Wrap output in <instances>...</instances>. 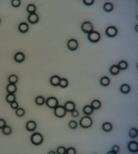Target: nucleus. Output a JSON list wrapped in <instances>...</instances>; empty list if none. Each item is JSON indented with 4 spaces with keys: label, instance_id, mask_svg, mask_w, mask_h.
<instances>
[{
    "label": "nucleus",
    "instance_id": "f257e3e1",
    "mask_svg": "<svg viewBox=\"0 0 138 154\" xmlns=\"http://www.w3.org/2000/svg\"><path fill=\"white\" fill-rule=\"evenodd\" d=\"M31 141L32 144L36 146L41 144L44 141V137L41 133L36 132L34 133L31 137Z\"/></svg>",
    "mask_w": 138,
    "mask_h": 154
},
{
    "label": "nucleus",
    "instance_id": "f03ea898",
    "mask_svg": "<svg viewBox=\"0 0 138 154\" xmlns=\"http://www.w3.org/2000/svg\"><path fill=\"white\" fill-rule=\"evenodd\" d=\"M93 124V121H92V118H90L89 116H86L82 117V119L80 120L79 122V124L83 128H89L91 127Z\"/></svg>",
    "mask_w": 138,
    "mask_h": 154
},
{
    "label": "nucleus",
    "instance_id": "7ed1b4c3",
    "mask_svg": "<svg viewBox=\"0 0 138 154\" xmlns=\"http://www.w3.org/2000/svg\"><path fill=\"white\" fill-rule=\"evenodd\" d=\"M67 111L65 108L62 106H57L55 108H54V113L55 116L58 118H63L66 116Z\"/></svg>",
    "mask_w": 138,
    "mask_h": 154
},
{
    "label": "nucleus",
    "instance_id": "20e7f679",
    "mask_svg": "<svg viewBox=\"0 0 138 154\" xmlns=\"http://www.w3.org/2000/svg\"><path fill=\"white\" fill-rule=\"evenodd\" d=\"M45 103L46 104L47 106L49 107V108H51V109H54L57 106H58V99L54 97H50L47 98Z\"/></svg>",
    "mask_w": 138,
    "mask_h": 154
},
{
    "label": "nucleus",
    "instance_id": "39448f33",
    "mask_svg": "<svg viewBox=\"0 0 138 154\" xmlns=\"http://www.w3.org/2000/svg\"><path fill=\"white\" fill-rule=\"evenodd\" d=\"M87 38H88L89 41L92 43H97L100 40L101 35L97 31H93L92 32L88 34Z\"/></svg>",
    "mask_w": 138,
    "mask_h": 154
},
{
    "label": "nucleus",
    "instance_id": "423d86ee",
    "mask_svg": "<svg viewBox=\"0 0 138 154\" xmlns=\"http://www.w3.org/2000/svg\"><path fill=\"white\" fill-rule=\"evenodd\" d=\"M81 29H82V31L84 33L87 34L93 31V25H92V23L89 22V21H85V22H84L82 24Z\"/></svg>",
    "mask_w": 138,
    "mask_h": 154
},
{
    "label": "nucleus",
    "instance_id": "0eeeda50",
    "mask_svg": "<svg viewBox=\"0 0 138 154\" xmlns=\"http://www.w3.org/2000/svg\"><path fill=\"white\" fill-rule=\"evenodd\" d=\"M117 33H118V31L114 26H110L106 29V31H105L106 35L110 38H114V37L116 36Z\"/></svg>",
    "mask_w": 138,
    "mask_h": 154
},
{
    "label": "nucleus",
    "instance_id": "6e6552de",
    "mask_svg": "<svg viewBox=\"0 0 138 154\" xmlns=\"http://www.w3.org/2000/svg\"><path fill=\"white\" fill-rule=\"evenodd\" d=\"M68 48L71 51H75L78 49L79 47V43L75 39H71L67 43Z\"/></svg>",
    "mask_w": 138,
    "mask_h": 154
},
{
    "label": "nucleus",
    "instance_id": "1a4fd4ad",
    "mask_svg": "<svg viewBox=\"0 0 138 154\" xmlns=\"http://www.w3.org/2000/svg\"><path fill=\"white\" fill-rule=\"evenodd\" d=\"M128 149L130 152L137 153L138 151V144L136 141H130L128 144Z\"/></svg>",
    "mask_w": 138,
    "mask_h": 154
},
{
    "label": "nucleus",
    "instance_id": "9d476101",
    "mask_svg": "<svg viewBox=\"0 0 138 154\" xmlns=\"http://www.w3.org/2000/svg\"><path fill=\"white\" fill-rule=\"evenodd\" d=\"M37 127V124L35 121H29L26 124V127L27 131L29 132H34Z\"/></svg>",
    "mask_w": 138,
    "mask_h": 154
},
{
    "label": "nucleus",
    "instance_id": "9b49d317",
    "mask_svg": "<svg viewBox=\"0 0 138 154\" xmlns=\"http://www.w3.org/2000/svg\"><path fill=\"white\" fill-rule=\"evenodd\" d=\"M29 22L31 24H35L38 22L39 21V17H38V14L36 13H33V14H30L28 16L27 18Z\"/></svg>",
    "mask_w": 138,
    "mask_h": 154
},
{
    "label": "nucleus",
    "instance_id": "f8f14e48",
    "mask_svg": "<svg viewBox=\"0 0 138 154\" xmlns=\"http://www.w3.org/2000/svg\"><path fill=\"white\" fill-rule=\"evenodd\" d=\"M66 110L68 112H71L72 111L75 109V104L72 101H68L65 103L64 106Z\"/></svg>",
    "mask_w": 138,
    "mask_h": 154
},
{
    "label": "nucleus",
    "instance_id": "ddd939ff",
    "mask_svg": "<svg viewBox=\"0 0 138 154\" xmlns=\"http://www.w3.org/2000/svg\"><path fill=\"white\" fill-rule=\"evenodd\" d=\"M14 60L17 63H21L25 60L26 56L24 54L21 52H18L17 53L15 54L14 55Z\"/></svg>",
    "mask_w": 138,
    "mask_h": 154
},
{
    "label": "nucleus",
    "instance_id": "4468645a",
    "mask_svg": "<svg viewBox=\"0 0 138 154\" xmlns=\"http://www.w3.org/2000/svg\"><path fill=\"white\" fill-rule=\"evenodd\" d=\"M60 80V77L59 76L54 75L51 76V78L50 79V84L54 87H56L59 85Z\"/></svg>",
    "mask_w": 138,
    "mask_h": 154
},
{
    "label": "nucleus",
    "instance_id": "2eb2a0df",
    "mask_svg": "<svg viewBox=\"0 0 138 154\" xmlns=\"http://www.w3.org/2000/svg\"><path fill=\"white\" fill-rule=\"evenodd\" d=\"M29 25L27 23L23 22L19 25L18 26V31L21 33H26L29 31Z\"/></svg>",
    "mask_w": 138,
    "mask_h": 154
},
{
    "label": "nucleus",
    "instance_id": "dca6fc26",
    "mask_svg": "<svg viewBox=\"0 0 138 154\" xmlns=\"http://www.w3.org/2000/svg\"><path fill=\"white\" fill-rule=\"evenodd\" d=\"M6 90H7L8 93L14 94L17 91V87H16V84H9L7 85V87H6Z\"/></svg>",
    "mask_w": 138,
    "mask_h": 154
},
{
    "label": "nucleus",
    "instance_id": "f3484780",
    "mask_svg": "<svg viewBox=\"0 0 138 154\" xmlns=\"http://www.w3.org/2000/svg\"><path fill=\"white\" fill-rule=\"evenodd\" d=\"M82 111H83V113L85 115H87V116H89V115H92L93 113L94 109L92 108L91 105H86L84 107Z\"/></svg>",
    "mask_w": 138,
    "mask_h": 154
},
{
    "label": "nucleus",
    "instance_id": "a211bd4d",
    "mask_svg": "<svg viewBox=\"0 0 138 154\" xmlns=\"http://www.w3.org/2000/svg\"><path fill=\"white\" fill-rule=\"evenodd\" d=\"M120 69L117 65H113L110 68V73L112 75H117L119 73Z\"/></svg>",
    "mask_w": 138,
    "mask_h": 154
},
{
    "label": "nucleus",
    "instance_id": "6ab92c4d",
    "mask_svg": "<svg viewBox=\"0 0 138 154\" xmlns=\"http://www.w3.org/2000/svg\"><path fill=\"white\" fill-rule=\"evenodd\" d=\"M120 91L123 94H128L130 91V85H128V84H123L120 87Z\"/></svg>",
    "mask_w": 138,
    "mask_h": 154
},
{
    "label": "nucleus",
    "instance_id": "aec40b11",
    "mask_svg": "<svg viewBox=\"0 0 138 154\" xmlns=\"http://www.w3.org/2000/svg\"><path fill=\"white\" fill-rule=\"evenodd\" d=\"M100 84H101V85H103V86L106 87V86H108V85H110V79L107 76L103 77V78H101L100 80Z\"/></svg>",
    "mask_w": 138,
    "mask_h": 154
},
{
    "label": "nucleus",
    "instance_id": "412c9836",
    "mask_svg": "<svg viewBox=\"0 0 138 154\" xmlns=\"http://www.w3.org/2000/svg\"><path fill=\"white\" fill-rule=\"evenodd\" d=\"M102 128L103 130L106 132H109L112 130V125L110 122H104L102 126Z\"/></svg>",
    "mask_w": 138,
    "mask_h": 154
},
{
    "label": "nucleus",
    "instance_id": "4be33fe9",
    "mask_svg": "<svg viewBox=\"0 0 138 154\" xmlns=\"http://www.w3.org/2000/svg\"><path fill=\"white\" fill-rule=\"evenodd\" d=\"M103 8H104V11L107 12H110L114 9V5H113L112 3L108 2V3H106L104 5Z\"/></svg>",
    "mask_w": 138,
    "mask_h": 154
},
{
    "label": "nucleus",
    "instance_id": "5701e85b",
    "mask_svg": "<svg viewBox=\"0 0 138 154\" xmlns=\"http://www.w3.org/2000/svg\"><path fill=\"white\" fill-rule=\"evenodd\" d=\"M91 106L92 107L93 109H98L101 106V102L99 100H94L92 102Z\"/></svg>",
    "mask_w": 138,
    "mask_h": 154
},
{
    "label": "nucleus",
    "instance_id": "b1692460",
    "mask_svg": "<svg viewBox=\"0 0 138 154\" xmlns=\"http://www.w3.org/2000/svg\"><path fill=\"white\" fill-rule=\"evenodd\" d=\"M8 81H9V84H16L18 81V77L16 75H15V74H11L9 76Z\"/></svg>",
    "mask_w": 138,
    "mask_h": 154
},
{
    "label": "nucleus",
    "instance_id": "393cba45",
    "mask_svg": "<svg viewBox=\"0 0 138 154\" xmlns=\"http://www.w3.org/2000/svg\"><path fill=\"white\" fill-rule=\"evenodd\" d=\"M45 98L42 96H38L35 98V103L38 106H43L45 104Z\"/></svg>",
    "mask_w": 138,
    "mask_h": 154
},
{
    "label": "nucleus",
    "instance_id": "a878e982",
    "mask_svg": "<svg viewBox=\"0 0 138 154\" xmlns=\"http://www.w3.org/2000/svg\"><path fill=\"white\" fill-rule=\"evenodd\" d=\"M138 132L137 129L135 127H132V129H130V130L129 131V136L132 139H135L137 137Z\"/></svg>",
    "mask_w": 138,
    "mask_h": 154
},
{
    "label": "nucleus",
    "instance_id": "bb28decb",
    "mask_svg": "<svg viewBox=\"0 0 138 154\" xmlns=\"http://www.w3.org/2000/svg\"><path fill=\"white\" fill-rule=\"evenodd\" d=\"M117 66H118L120 70H125L128 68V63L124 60L120 61Z\"/></svg>",
    "mask_w": 138,
    "mask_h": 154
},
{
    "label": "nucleus",
    "instance_id": "cd10ccee",
    "mask_svg": "<svg viewBox=\"0 0 138 154\" xmlns=\"http://www.w3.org/2000/svg\"><path fill=\"white\" fill-rule=\"evenodd\" d=\"M36 10V7L34 4H29L27 7V12L30 14H33L35 13Z\"/></svg>",
    "mask_w": 138,
    "mask_h": 154
},
{
    "label": "nucleus",
    "instance_id": "c85d7f7f",
    "mask_svg": "<svg viewBox=\"0 0 138 154\" xmlns=\"http://www.w3.org/2000/svg\"><path fill=\"white\" fill-rule=\"evenodd\" d=\"M2 132H3V134L5 135H9L11 134L12 133L11 127L6 125L5 127H3V128H2Z\"/></svg>",
    "mask_w": 138,
    "mask_h": 154
},
{
    "label": "nucleus",
    "instance_id": "c756f323",
    "mask_svg": "<svg viewBox=\"0 0 138 154\" xmlns=\"http://www.w3.org/2000/svg\"><path fill=\"white\" fill-rule=\"evenodd\" d=\"M16 96L14 94H8L7 96H6V101H7L8 103H12L14 101H16Z\"/></svg>",
    "mask_w": 138,
    "mask_h": 154
},
{
    "label": "nucleus",
    "instance_id": "7c9ffc66",
    "mask_svg": "<svg viewBox=\"0 0 138 154\" xmlns=\"http://www.w3.org/2000/svg\"><path fill=\"white\" fill-rule=\"evenodd\" d=\"M68 84H69V82L66 79H60L58 86H60L62 88H66V87H68Z\"/></svg>",
    "mask_w": 138,
    "mask_h": 154
},
{
    "label": "nucleus",
    "instance_id": "2f4dec72",
    "mask_svg": "<svg viewBox=\"0 0 138 154\" xmlns=\"http://www.w3.org/2000/svg\"><path fill=\"white\" fill-rule=\"evenodd\" d=\"M26 114V111L23 108H18L17 109H16V115H17L19 117H22Z\"/></svg>",
    "mask_w": 138,
    "mask_h": 154
},
{
    "label": "nucleus",
    "instance_id": "473e14b6",
    "mask_svg": "<svg viewBox=\"0 0 138 154\" xmlns=\"http://www.w3.org/2000/svg\"><path fill=\"white\" fill-rule=\"evenodd\" d=\"M68 126H69V127H70L71 129L75 130L77 127L78 124L75 121H69V124H68Z\"/></svg>",
    "mask_w": 138,
    "mask_h": 154
},
{
    "label": "nucleus",
    "instance_id": "72a5a7b5",
    "mask_svg": "<svg viewBox=\"0 0 138 154\" xmlns=\"http://www.w3.org/2000/svg\"><path fill=\"white\" fill-rule=\"evenodd\" d=\"M11 5L13 7L18 8L21 5V1L20 0H12L11 1Z\"/></svg>",
    "mask_w": 138,
    "mask_h": 154
},
{
    "label": "nucleus",
    "instance_id": "f704fd0d",
    "mask_svg": "<svg viewBox=\"0 0 138 154\" xmlns=\"http://www.w3.org/2000/svg\"><path fill=\"white\" fill-rule=\"evenodd\" d=\"M66 149L65 148L64 146H59L57 148L56 153L58 154H65L66 153Z\"/></svg>",
    "mask_w": 138,
    "mask_h": 154
},
{
    "label": "nucleus",
    "instance_id": "c9c22d12",
    "mask_svg": "<svg viewBox=\"0 0 138 154\" xmlns=\"http://www.w3.org/2000/svg\"><path fill=\"white\" fill-rule=\"evenodd\" d=\"M76 153V150L73 147L68 148L66 150V154H75Z\"/></svg>",
    "mask_w": 138,
    "mask_h": 154
},
{
    "label": "nucleus",
    "instance_id": "e433bc0d",
    "mask_svg": "<svg viewBox=\"0 0 138 154\" xmlns=\"http://www.w3.org/2000/svg\"><path fill=\"white\" fill-rule=\"evenodd\" d=\"M10 107L13 109H17L19 107V104L16 101H14L12 103H10Z\"/></svg>",
    "mask_w": 138,
    "mask_h": 154
},
{
    "label": "nucleus",
    "instance_id": "4c0bfd02",
    "mask_svg": "<svg viewBox=\"0 0 138 154\" xmlns=\"http://www.w3.org/2000/svg\"><path fill=\"white\" fill-rule=\"evenodd\" d=\"M94 0H84L83 3L86 6H91L94 3Z\"/></svg>",
    "mask_w": 138,
    "mask_h": 154
},
{
    "label": "nucleus",
    "instance_id": "58836bf2",
    "mask_svg": "<svg viewBox=\"0 0 138 154\" xmlns=\"http://www.w3.org/2000/svg\"><path fill=\"white\" fill-rule=\"evenodd\" d=\"M71 116L73 117H77L79 115V112L77 110H76V109H74V110L72 111L71 112Z\"/></svg>",
    "mask_w": 138,
    "mask_h": 154
},
{
    "label": "nucleus",
    "instance_id": "ea45409f",
    "mask_svg": "<svg viewBox=\"0 0 138 154\" xmlns=\"http://www.w3.org/2000/svg\"><path fill=\"white\" fill-rule=\"evenodd\" d=\"M6 126V121L3 119H0V129H2Z\"/></svg>",
    "mask_w": 138,
    "mask_h": 154
},
{
    "label": "nucleus",
    "instance_id": "a19ab883",
    "mask_svg": "<svg viewBox=\"0 0 138 154\" xmlns=\"http://www.w3.org/2000/svg\"><path fill=\"white\" fill-rule=\"evenodd\" d=\"M112 151H114L115 152V153H117L120 150V148L119 146H118V145H115V146H114L112 147Z\"/></svg>",
    "mask_w": 138,
    "mask_h": 154
},
{
    "label": "nucleus",
    "instance_id": "79ce46f5",
    "mask_svg": "<svg viewBox=\"0 0 138 154\" xmlns=\"http://www.w3.org/2000/svg\"><path fill=\"white\" fill-rule=\"evenodd\" d=\"M108 154H110V153H113V154H116L115 153V152L114 151H112V150H111V151H109V152H108Z\"/></svg>",
    "mask_w": 138,
    "mask_h": 154
},
{
    "label": "nucleus",
    "instance_id": "37998d69",
    "mask_svg": "<svg viewBox=\"0 0 138 154\" xmlns=\"http://www.w3.org/2000/svg\"><path fill=\"white\" fill-rule=\"evenodd\" d=\"M49 153H56L55 152V151H49Z\"/></svg>",
    "mask_w": 138,
    "mask_h": 154
},
{
    "label": "nucleus",
    "instance_id": "c03bdc74",
    "mask_svg": "<svg viewBox=\"0 0 138 154\" xmlns=\"http://www.w3.org/2000/svg\"><path fill=\"white\" fill-rule=\"evenodd\" d=\"M135 30H136V31H137V25H136V27H135Z\"/></svg>",
    "mask_w": 138,
    "mask_h": 154
},
{
    "label": "nucleus",
    "instance_id": "a18cd8bd",
    "mask_svg": "<svg viewBox=\"0 0 138 154\" xmlns=\"http://www.w3.org/2000/svg\"><path fill=\"white\" fill-rule=\"evenodd\" d=\"M0 23H1V19H0Z\"/></svg>",
    "mask_w": 138,
    "mask_h": 154
}]
</instances>
